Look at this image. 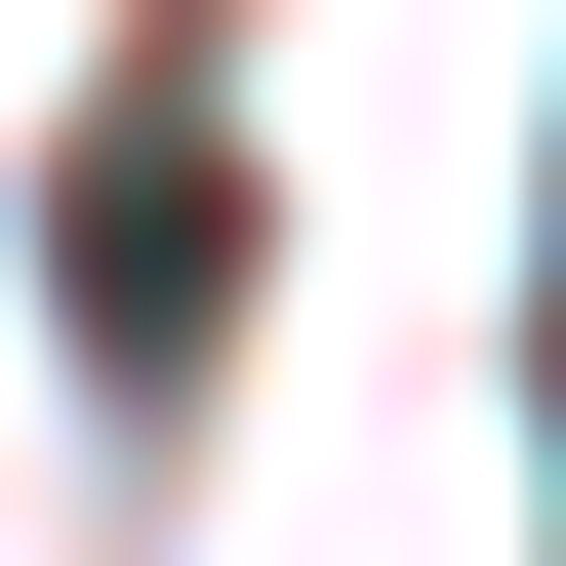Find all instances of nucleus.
I'll use <instances>...</instances> for the list:
<instances>
[{"label":"nucleus","instance_id":"nucleus-1","mask_svg":"<svg viewBox=\"0 0 566 566\" xmlns=\"http://www.w3.org/2000/svg\"><path fill=\"white\" fill-rule=\"evenodd\" d=\"M202 324H243V202L122 122V202H82V365H202Z\"/></svg>","mask_w":566,"mask_h":566}]
</instances>
